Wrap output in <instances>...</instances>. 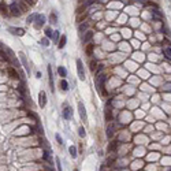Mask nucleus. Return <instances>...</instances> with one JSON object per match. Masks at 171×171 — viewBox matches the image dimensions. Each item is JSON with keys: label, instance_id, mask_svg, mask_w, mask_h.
Listing matches in <instances>:
<instances>
[{"label": "nucleus", "instance_id": "f257e3e1", "mask_svg": "<svg viewBox=\"0 0 171 171\" xmlns=\"http://www.w3.org/2000/svg\"><path fill=\"white\" fill-rule=\"evenodd\" d=\"M106 80H107L106 74H100V75L96 78V85H97V89H99V92H100L103 96H106V94H107V92L104 90V84H106Z\"/></svg>", "mask_w": 171, "mask_h": 171}, {"label": "nucleus", "instance_id": "f03ea898", "mask_svg": "<svg viewBox=\"0 0 171 171\" xmlns=\"http://www.w3.org/2000/svg\"><path fill=\"white\" fill-rule=\"evenodd\" d=\"M77 71H78V78L81 81H84L85 80V70H84V64L81 59H77Z\"/></svg>", "mask_w": 171, "mask_h": 171}, {"label": "nucleus", "instance_id": "7ed1b4c3", "mask_svg": "<svg viewBox=\"0 0 171 171\" xmlns=\"http://www.w3.org/2000/svg\"><path fill=\"white\" fill-rule=\"evenodd\" d=\"M10 11H11V14L14 15V17H19V15L22 14V10L19 8V6H18L17 1L11 3V6H10Z\"/></svg>", "mask_w": 171, "mask_h": 171}, {"label": "nucleus", "instance_id": "20e7f679", "mask_svg": "<svg viewBox=\"0 0 171 171\" xmlns=\"http://www.w3.org/2000/svg\"><path fill=\"white\" fill-rule=\"evenodd\" d=\"M45 23V15L40 14L37 15V18H36V23H34V27L36 29H40V27H43Z\"/></svg>", "mask_w": 171, "mask_h": 171}, {"label": "nucleus", "instance_id": "39448f33", "mask_svg": "<svg viewBox=\"0 0 171 171\" xmlns=\"http://www.w3.org/2000/svg\"><path fill=\"white\" fill-rule=\"evenodd\" d=\"M78 112H80L81 119L85 122L86 121V108H85V106H84L82 101H78Z\"/></svg>", "mask_w": 171, "mask_h": 171}, {"label": "nucleus", "instance_id": "423d86ee", "mask_svg": "<svg viewBox=\"0 0 171 171\" xmlns=\"http://www.w3.org/2000/svg\"><path fill=\"white\" fill-rule=\"evenodd\" d=\"M39 104L41 108H44V107L47 106V94H45L44 90H41L39 93Z\"/></svg>", "mask_w": 171, "mask_h": 171}, {"label": "nucleus", "instance_id": "0eeeda50", "mask_svg": "<svg viewBox=\"0 0 171 171\" xmlns=\"http://www.w3.org/2000/svg\"><path fill=\"white\" fill-rule=\"evenodd\" d=\"M48 77H49V88H51V92L55 90V85H53V74H52V67L51 64L48 66Z\"/></svg>", "mask_w": 171, "mask_h": 171}, {"label": "nucleus", "instance_id": "6e6552de", "mask_svg": "<svg viewBox=\"0 0 171 171\" xmlns=\"http://www.w3.org/2000/svg\"><path fill=\"white\" fill-rule=\"evenodd\" d=\"M8 32L12 33L14 36H23L25 34V30L21 29V27H8Z\"/></svg>", "mask_w": 171, "mask_h": 171}, {"label": "nucleus", "instance_id": "1a4fd4ad", "mask_svg": "<svg viewBox=\"0 0 171 171\" xmlns=\"http://www.w3.org/2000/svg\"><path fill=\"white\" fill-rule=\"evenodd\" d=\"M19 58H21V62H22V64H23L26 73H30V68H29V64H27V60H26V56H25V53L23 52H19Z\"/></svg>", "mask_w": 171, "mask_h": 171}, {"label": "nucleus", "instance_id": "9d476101", "mask_svg": "<svg viewBox=\"0 0 171 171\" xmlns=\"http://www.w3.org/2000/svg\"><path fill=\"white\" fill-rule=\"evenodd\" d=\"M92 39H93V32L88 30V32H85V36H84V39H82V43H84V44H88Z\"/></svg>", "mask_w": 171, "mask_h": 171}, {"label": "nucleus", "instance_id": "9b49d317", "mask_svg": "<svg viewBox=\"0 0 171 171\" xmlns=\"http://www.w3.org/2000/svg\"><path fill=\"white\" fill-rule=\"evenodd\" d=\"M71 112H73V109H71L70 107H66V108L63 109V118H64V119H70L71 118Z\"/></svg>", "mask_w": 171, "mask_h": 171}, {"label": "nucleus", "instance_id": "f8f14e48", "mask_svg": "<svg viewBox=\"0 0 171 171\" xmlns=\"http://www.w3.org/2000/svg\"><path fill=\"white\" fill-rule=\"evenodd\" d=\"M7 73H8V75H10V77H11V78H14V80H17V78H19V75H18V73H17V71H15L12 67H8V68H7Z\"/></svg>", "mask_w": 171, "mask_h": 171}, {"label": "nucleus", "instance_id": "ddd939ff", "mask_svg": "<svg viewBox=\"0 0 171 171\" xmlns=\"http://www.w3.org/2000/svg\"><path fill=\"white\" fill-rule=\"evenodd\" d=\"M66 43H67V37H66L64 34L60 37V40H59V44H58V48L59 49H62V48H64L66 47Z\"/></svg>", "mask_w": 171, "mask_h": 171}, {"label": "nucleus", "instance_id": "4468645a", "mask_svg": "<svg viewBox=\"0 0 171 171\" xmlns=\"http://www.w3.org/2000/svg\"><path fill=\"white\" fill-rule=\"evenodd\" d=\"M114 130H115V125H108V127H107V137L108 138H111L112 136H114Z\"/></svg>", "mask_w": 171, "mask_h": 171}, {"label": "nucleus", "instance_id": "2eb2a0df", "mask_svg": "<svg viewBox=\"0 0 171 171\" xmlns=\"http://www.w3.org/2000/svg\"><path fill=\"white\" fill-rule=\"evenodd\" d=\"M58 73H59V75L60 77H67V70H66L64 67H63V66H59V67H58Z\"/></svg>", "mask_w": 171, "mask_h": 171}, {"label": "nucleus", "instance_id": "dca6fc26", "mask_svg": "<svg viewBox=\"0 0 171 171\" xmlns=\"http://www.w3.org/2000/svg\"><path fill=\"white\" fill-rule=\"evenodd\" d=\"M88 27H89V23H81L80 26H78V32L80 33H85V32H88Z\"/></svg>", "mask_w": 171, "mask_h": 171}, {"label": "nucleus", "instance_id": "f3484780", "mask_svg": "<svg viewBox=\"0 0 171 171\" xmlns=\"http://www.w3.org/2000/svg\"><path fill=\"white\" fill-rule=\"evenodd\" d=\"M49 21H51V23H52V25H56V23H58V15H56V12H51Z\"/></svg>", "mask_w": 171, "mask_h": 171}, {"label": "nucleus", "instance_id": "a211bd4d", "mask_svg": "<svg viewBox=\"0 0 171 171\" xmlns=\"http://www.w3.org/2000/svg\"><path fill=\"white\" fill-rule=\"evenodd\" d=\"M59 85H60V89H62V90H68V82H67V81H66V80H60V84H59Z\"/></svg>", "mask_w": 171, "mask_h": 171}, {"label": "nucleus", "instance_id": "6ab92c4d", "mask_svg": "<svg viewBox=\"0 0 171 171\" xmlns=\"http://www.w3.org/2000/svg\"><path fill=\"white\" fill-rule=\"evenodd\" d=\"M68 152H70V155H71V157H73V159H75V157H77V148L74 147V145H71V147L68 148Z\"/></svg>", "mask_w": 171, "mask_h": 171}, {"label": "nucleus", "instance_id": "aec40b11", "mask_svg": "<svg viewBox=\"0 0 171 171\" xmlns=\"http://www.w3.org/2000/svg\"><path fill=\"white\" fill-rule=\"evenodd\" d=\"M45 37H48V39H52L53 37V30L51 27H45Z\"/></svg>", "mask_w": 171, "mask_h": 171}, {"label": "nucleus", "instance_id": "412c9836", "mask_svg": "<svg viewBox=\"0 0 171 171\" xmlns=\"http://www.w3.org/2000/svg\"><path fill=\"white\" fill-rule=\"evenodd\" d=\"M163 53H164V55L167 56L168 59H171V48H168V47L163 48Z\"/></svg>", "mask_w": 171, "mask_h": 171}, {"label": "nucleus", "instance_id": "4be33fe9", "mask_svg": "<svg viewBox=\"0 0 171 171\" xmlns=\"http://www.w3.org/2000/svg\"><path fill=\"white\" fill-rule=\"evenodd\" d=\"M36 18H37V14L29 15V17H27V19H26V23H32L33 21H36Z\"/></svg>", "mask_w": 171, "mask_h": 171}, {"label": "nucleus", "instance_id": "5701e85b", "mask_svg": "<svg viewBox=\"0 0 171 171\" xmlns=\"http://www.w3.org/2000/svg\"><path fill=\"white\" fill-rule=\"evenodd\" d=\"M111 119H112V114H111V109H109V108H107L106 109V121H111Z\"/></svg>", "mask_w": 171, "mask_h": 171}, {"label": "nucleus", "instance_id": "b1692460", "mask_svg": "<svg viewBox=\"0 0 171 171\" xmlns=\"http://www.w3.org/2000/svg\"><path fill=\"white\" fill-rule=\"evenodd\" d=\"M26 112H27V115H29V116H32V118H33V119H34V121H36V122H40V121H39V116L36 115L34 112H32V111H30V109H27V111H26Z\"/></svg>", "mask_w": 171, "mask_h": 171}, {"label": "nucleus", "instance_id": "393cba45", "mask_svg": "<svg viewBox=\"0 0 171 171\" xmlns=\"http://www.w3.org/2000/svg\"><path fill=\"white\" fill-rule=\"evenodd\" d=\"M93 49H94V45L89 44L88 47H86V53H88V55H92V53H93Z\"/></svg>", "mask_w": 171, "mask_h": 171}, {"label": "nucleus", "instance_id": "a878e982", "mask_svg": "<svg viewBox=\"0 0 171 171\" xmlns=\"http://www.w3.org/2000/svg\"><path fill=\"white\" fill-rule=\"evenodd\" d=\"M52 39H53V41H55V43L60 39V33L58 32V30H55V32H53V37H52Z\"/></svg>", "mask_w": 171, "mask_h": 171}, {"label": "nucleus", "instance_id": "bb28decb", "mask_svg": "<svg viewBox=\"0 0 171 171\" xmlns=\"http://www.w3.org/2000/svg\"><path fill=\"white\" fill-rule=\"evenodd\" d=\"M94 3H96V0H86L85 3H84V8H86V7L92 6V4H94Z\"/></svg>", "mask_w": 171, "mask_h": 171}, {"label": "nucleus", "instance_id": "cd10ccee", "mask_svg": "<svg viewBox=\"0 0 171 171\" xmlns=\"http://www.w3.org/2000/svg\"><path fill=\"white\" fill-rule=\"evenodd\" d=\"M41 45L43 47H48V45H49V40H48V37H44V39L41 40Z\"/></svg>", "mask_w": 171, "mask_h": 171}, {"label": "nucleus", "instance_id": "c85d7f7f", "mask_svg": "<svg viewBox=\"0 0 171 171\" xmlns=\"http://www.w3.org/2000/svg\"><path fill=\"white\" fill-rule=\"evenodd\" d=\"M78 134H80V137H85L86 136L85 129H84V127H80V129H78Z\"/></svg>", "mask_w": 171, "mask_h": 171}, {"label": "nucleus", "instance_id": "c756f323", "mask_svg": "<svg viewBox=\"0 0 171 171\" xmlns=\"http://www.w3.org/2000/svg\"><path fill=\"white\" fill-rule=\"evenodd\" d=\"M55 163H56V168H58V171H62V166H60L59 157H56V159H55Z\"/></svg>", "mask_w": 171, "mask_h": 171}, {"label": "nucleus", "instance_id": "7c9ffc66", "mask_svg": "<svg viewBox=\"0 0 171 171\" xmlns=\"http://www.w3.org/2000/svg\"><path fill=\"white\" fill-rule=\"evenodd\" d=\"M97 67V63H96V60H92L90 62V70L92 71H94V68Z\"/></svg>", "mask_w": 171, "mask_h": 171}, {"label": "nucleus", "instance_id": "2f4dec72", "mask_svg": "<svg viewBox=\"0 0 171 171\" xmlns=\"http://www.w3.org/2000/svg\"><path fill=\"white\" fill-rule=\"evenodd\" d=\"M163 90L164 92H171V84H166L164 88H163Z\"/></svg>", "mask_w": 171, "mask_h": 171}, {"label": "nucleus", "instance_id": "473e14b6", "mask_svg": "<svg viewBox=\"0 0 171 171\" xmlns=\"http://www.w3.org/2000/svg\"><path fill=\"white\" fill-rule=\"evenodd\" d=\"M55 137H56V141L59 142V144H60V145H63V140H62V137H60V136H59V134H56V136H55Z\"/></svg>", "mask_w": 171, "mask_h": 171}, {"label": "nucleus", "instance_id": "72a5a7b5", "mask_svg": "<svg viewBox=\"0 0 171 171\" xmlns=\"http://www.w3.org/2000/svg\"><path fill=\"white\" fill-rule=\"evenodd\" d=\"M25 3H27L29 6H34L36 4V0H23Z\"/></svg>", "mask_w": 171, "mask_h": 171}, {"label": "nucleus", "instance_id": "f704fd0d", "mask_svg": "<svg viewBox=\"0 0 171 171\" xmlns=\"http://www.w3.org/2000/svg\"><path fill=\"white\" fill-rule=\"evenodd\" d=\"M115 148H116V142H115V141H112L111 145H109V150H114Z\"/></svg>", "mask_w": 171, "mask_h": 171}, {"label": "nucleus", "instance_id": "c9c22d12", "mask_svg": "<svg viewBox=\"0 0 171 171\" xmlns=\"http://www.w3.org/2000/svg\"><path fill=\"white\" fill-rule=\"evenodd\" d=\"M0 56H1L4 60H7V62H8V56H6V53H4L3 51H0Z\"/></svg>", "mask_w": 171, "mask_h": 171}, {"label": "nucleus", "instance_id": "e433bc0d", "mask_svg": "<svg viewBox=\"0 0 171 171\" xmlns=\"http://www.w3.org/2000/svg\"><path fill=\"white\" fill-rule=\"evenodd\" d=\"M44 159H45V160H49V155H48V152H47V150L44 152Z\"/></svg>", "mask_w": 171, "mask_h": 171}, {"label": "nucleus", "instance_id": "4c0bfd02", "mask_svg": "<svg viewBox=\"0 0 171 171\" xmlns=\"http://www.w3.org/2000/svg\"><path fill=\"white\" fill-rule=\"evenodd\" d=\"M36 77H37V78H41V73H40V71H39V73L36 74Z\"/></svg>", "mask_w": 171, "mask_h": 171}, {"label": "nucleus", "instance_id": "58836bf2", "mask_svg": "<svg viewBox=\"0 0 171 171\" xmlns=\"http://www.w3.org/2000/svg\"><path fill=\"white\" fill-rule=\"evenodd\" d=\"M137 1H142V0H137Z\"/></svg>", "mask_w": 171, "mask_h": 171}, {"label": "nucleus", "instance_id": "ea45409f", "mask_svg": "<svg viewBox=\"0 0 171 171\" xmlns=\"http://www.w3.org/2000/svg\"><path fill=\"white\" fill-rule=\"evenodd\" d=\"M74 171H78V170H74Z\"/></svg>", "mask_w": 171, "mask_h": 171}, {"label": "nucleus", "instance_id": "a19ab883", "mask_svg": "<svg viewBox=\"0 0 171 171\" xmlns=\"http://www.w3.org/2000/svg\"><path fill=\"white\" fill-rule=\"evenodd\" d=\"M170 171H171V168H170Z\"/></svg>", "mask_w": 171, "mask_h": 171}]
</instances>
